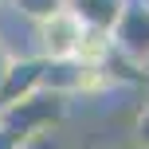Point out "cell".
Returning a JSON list of instances; mask_svg holds the SVG:
<instances>
[{"instance_id": "5b68a950", "label": "cell", "mask_w": 149, "mask_h": 149, "mask_svg": "<svg viewBox=\"0 0 149 149\" xmlns=\"http://www.w3.org/2000/svg\"><path fill=\"white\" fill-rule=\"evenodd\" d=\"M67 8L86 28H106L110 31L114 20L122 16V8H126V0H67Z\"/></svg>"}, {"instance_id": "6da1fadb", "label": "cell", "mask_w": 149, "mask_h": 149, "mask_svg": "<svg viewBox=\"0 0 149 149\" xmlns=\"http://www.w3.org/2000/svg\"><path fill=\"white\" fill-rule=\"evenodd\" d=\"M67 110H71V98L67 94H55V90L39 86L36 94L4 106V110H0V126H8L20 141H28V137L51 134V130L67 118Z\"/></svg>"}, {"instance_id": "3957f363", "label": "cell", "mask_w": 149, "mask_h": 149, "mask_svg": "<svg viewBox=\"0 0 149 149\" xmlns=\"http://www.w3.org/2000/svg\"><path fill=\"white\" fill-rule=\"evenodd\" d=\"M110 36H114V51L118 55L145 67L149 63V0H126V8L114 20Z\"/></svg>"}, {"instance_id": "52a82bcc", "label": "cell", "mask_w": 149, "mask_h": 149, "mask_svg": "<svg viewBox=\"0 0 149 149\" xmlns=\"http://www.w3.org/2000/svg\"><path fill=\"white\" fill-rule=\"evenodd\" d=\"M8 8H12L20 20H28V24H39V20H47L51 12H59V8H67V0H8Z\"/></svg>"}, {"instance_id": "8992f818", "label": "cell", "mask_w": 149, "mask_h": 149, "mask_svg": "<svg viewBox=\"0 0 149 149\" xmlns=\"http://www.w3.org/2000/svg\"><path fill=\"white\" fill-rule=\"evenodd\" d=\"M114 55V36L106 28H86L79 39V51H74V59L79 63H106Z\"/></svg>"}, {"instance_id": "30bf717a", "label": "cell", "mask_w": 149, "mask_h": 149, "mask_svg": "<svg viewBox=\"0 0 149 149\" xmlns=\"http://www.w3.org/2000/svg\"><path fill=\"white\" fill-rule=\"evenodd\" d=\"M8 63H12V51H8V47L0 43V79H4V71H8Z\"/></svg>"}, {"instance_id": "7c38bea8", "label": "cell", "mask_w": 149, "mask_h": 149, "mask_svg": "<svg viewBox=\"0 0 149 149\" xmlns=\"http://www.w3.org/2000/svg\"><path fill=\"white\" fill-rule=\"evenodd\" d=\"M0 4H4V0H0Z\"/></svg>"}, {"instance_id": "9c48e42d", "label": "cell", "mask_w": 149, "mask_h": 149, "mask_svg": "<svg viewBox=\"0 0 149 149\" xmlns=\"http://www.w3.org/2000/svg\"><path fill=\"white\" fill-rule=\"evenodd\" d=\"M20 145H24V141L12 134V130H8V126H0V149H20Z\"/></svg>"}, {"instance_id": "8fae6325", "label": "cell", "mask_w": 149, "mask_h": 149, "mask_svg": "<svg viewBox=\"0 0 149 149\" xmlns=\"http://www.w3.org/2000/svg\"><path fill=\"white\" fill-rule=\"evenodd\" d=\"M145 82H149V63H145Z\"/></svg>"}, {"instance_id": "7a4b0ae2", "label": "cell", "mask_w": 149, "mask_h": 149, "mask_svg": "<svg viewBox=\"0 0 149 149\" xmlns=\"http://www.w3.org/2000/svg\"><path fill=\"white\" fill-rule=\"evenodd\" d=\"M86 31V24L71 12V8H59L47 20L31 24V43H36V55L43 59H71L79 51V39Z\"/></svg>"}, {"instance_id": "277c9868", "label": "cell", "mask_w": 149, "mask_h": 149, "mask_svg": "<svg viewBox=\"0 0 149 149\" xmlns=\"http://www.w3.org/2000/svg\"><path fill=\"white\" fill-rule=\"evenodd\" d=\"M43 67H47V59L36 55V51L31 55H12L4 79H0V110L20 102V98H28V94H36L43 86Z\"/></svg>"}, {"instance_id": "ba28073f", "label": "cell", "mask_w": 149, "mask_h": 149, "mask_svg": "<svg viewBox=\"0 0 149 149\" xmlns=\"http://www.w3.org/2000/svg\"><path fill=\"white\" fill-rule=\"evenodd\" d=\"M134 145L137 149H149V102L137 110V118H134Z\"/></svg>"}, {"instance_id": "4fadbf2b", "label": "cell", "mask_w": 149, "mask_h": 149, "mask_svg": "<svg viewBox=\"0 0 149 149\" xmlns=\"http://www.w3.org/2000/svg\"><path fill=\"white\" fill-rule=\"evenodd\" d=\"M134 149H137V145H134Z\"/></svg>"}]
</instances>
